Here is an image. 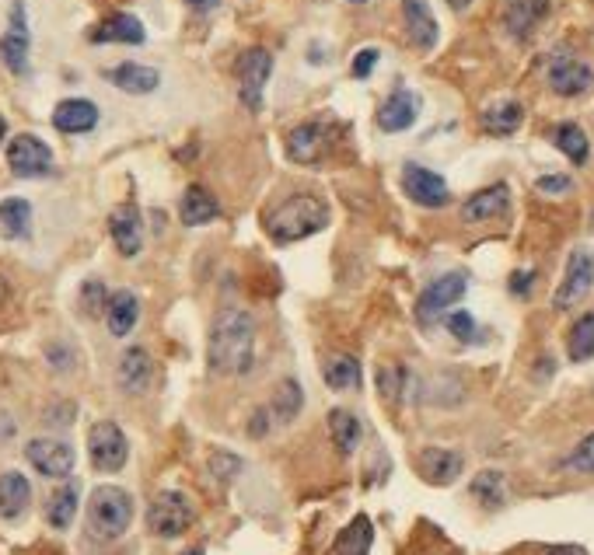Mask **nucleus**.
I'll return each mask as SVG.
<instances>
[{
	"instance_id": "49",
	"label": "nucleus",
	"mask_w": 594,
	"mask_h": 555,
	"mask_svg": "<svg viewBox=\"0 0 594 555\" xmlns=\"http://www.w3.org/2000/svg\"><path fill=\"white\" fill-rule=\"evenodd\" d=\"M186 555H203V549H189Z\"/></svg>"
},
{
	"instance_id": "39",
	"label": "nucleus",
	"mask_w": 594,
	"mask_h": 555,
	"mask_svg": "<svg viewBox=\"0 0 594 555\" xmlns=\"http://www.w3.org/2000/svg\"><path fill=\"white\" fill-rule=\"evenodd\" d=\"M81 304H84V311H88L91 318L102 315V311L109 308V294H105V283H98V280L84 283V290H81Z\"/></svg>"
},
{
	"instance_id": "35",
	"label": "nucleus",
	"mask_w": 594,
	"mask_h": 555,
	"mask_svg": "<svg viewBox=\"0 0 594 555\" xmlns=\"http://www.w3.org/2000/svg\"><path fill=\"white\" fill-rule=\"evenodd\" d=\"M301 405H304V391H301V384L297 381H280V388H277V395H273V402H270V412L280 419V423H291V419H297V412H301Z\"/></svg>"
},
{
	"instance_id": "40",
	"label": "nucleus",
	"mask_w": 594,
	"mask_h": 555,
	"mask_svg": "<svg viewBox=\"0 0 594 555\" xmlns=\"http://www.w3.org/2000/svg\"><path fill=\"white\" fill-rule=\"evenodd\" d=\"M567 465L577 468V472H584V475H594V433L577 444V451L567 458Z\"/></svg>"
},
{
	"instance_id": "15",
	"label": "nucleus",
	"mask_w": 594,
	"mask_h": 555,
	"mask_svg": "<svg viewBox=\"0 0 594 555\" xmlns=\"http://www.w3.org/2000/svg\"><path fill=\"white\" fill-rule=\"evenodd\" d=\"M402 14H406V32L413 39V46L430 53L437 46V39H441V28H437L430 4L427 0H402Z\"/></svg>"
},
{
	"instance_id": "21",
	"label": "nucleus",
	"mask_w": 594,
	"mask_h": 555,
	"mask_svg": "<svg viewBox=\"0 0 594 555\" xmlns=\"http://www.w3.org/2000/svg\"><path fill=\"white\" fill-rule=\"evenodd\" d=\"M53 126L60 133H88L98 126V109L88 98H67V102L56 105L53 112Z\"/></svg>"
},
{
	"instance_id": "5",
	"label": "nucleus",
	"mask_w": 594,
	"mask_h": 555,
	"mask_svg": "<svg viewBox=\"0 0 594 555\" xmlns=\"http://www.w3.org/2000/svg\"><path fill=\"white\" fill-rule=\"evenodd\" d=\"M88 454H91V465H95L98 472H109V475L119 472V468L126 465V458H130L126 433L119 430L116 423L102 419V423H95L88 433Z\"/></svg>"
},
{
	"instance_id": "46",
	"label": "nucleus",
	"mask_w": 594,
	"mask_h": 555,
	"mask_svg": "<svg viewBox=\"0 0 594 555\" xmlns=\"http://www.w3.org/2000/svg\"><path fill=\"white\" fill-rule=\"evenodd\" d=\"M448 7H455V11H465V7H472V0H448Z\"/></svg>"
},
{
	"instance_id": "42",
	"label": "nucleus",
	"mask_w": 594,
	"mask_h": 555,
	"mask_svg": "<svg viewBox=\"0 0 594 555\" xmlns=\"http://www.w3.org/2000/svg\"><path fill=\"white\" fill-rule=\"evenodd\" d=\"M374 63H378V49H360V53L353 56L350 74L357 77V81H367V77H371V70H374Z\"/></svg>"
},
{
	"instance_id": "17",
	"label": "nucleus",
	"mask_w": 594,
	"mask_h": 555,
	"mask_svg": "<svg viewBox=\"0 0 594 555\" xmlns=\"http://www.w3.org/2000/svg\"><path fill=\"white\" fill-rule=\"evenodd\" d=\"M154 377V364H151V353L140 350V346H130V350L119 357V367H116V381L123 391H130V395H140V391H147V384H151Z\"/></svg>"
},
{
	"instance_id": "34",
	"label": "nucleus",
	"mask_w": 594,
	"mask_h": 555,
	"mask_svg": "<svg viewBox=\"0 0 594 555\" xmlns=\"http://www.w3.org/2000/svg\"><path fill=\"white\" fill-rule=\"evenodd\" d=\"M322 377H325V384H329L332 391L360 388V364H357V357H332L329 364H325Z\"/></svg>"
},
{
	"instance_id": "29",
	"label": "nucleus",
	"mask_w": 594,
	"mask_h": 555,
	"mask_svg": "<svg viewBox=\"0 0 594 555\" xmlns=\"http://www.w3.org/2000/svg\"><path fill=\"white\" fill-rule=\"evenodd\" d=\"M521 119H525V109L511 98H504V102H493L483 112V130L493 133V137H511V133H518Z\"/></svg>"
},
{
	"instance_id": "22",
	"label": "nucleus",
	"mask_w": 594,
	"mask_h": 555,
	"mask_svg": "<svg viewBox=\"0 0 594 555\" xmlns=\"http://www.w3.org/2000/svg\"><path fill=\"white\" fill-rule=\"evenodd\" d=\"M140 322V301L137 294H130V290H119V294L109 297V308H105V325H109V332L116 339L130 336L133 329H137Z\"/></svg>"
},
{
	"instance_id": "26",
	"label": "nucleus",
	"mask_w": 594,
	"mask_h": 555,
	"mask_svg": "<svg viewBox=\"0 0 594 555\" xmlns=\"http://www.w3.org/2000/svg\"><path fill=\"white\" fill-rule=\"evenodd\" d=\"M147 39L144 25L133 14H112L102 25L91 28V42H126V46H140Z\"/></svg>"
},
{
	"instance_id": "1",
	"label": "nucleus",
	"mask_w": 594,
	"mask_h": 555,
	"mask_svg": "<svg viewBox=\"0 0 594 555\" xmlns=\"http://www.w3.org/2000/svg\"><path fill=\"white\" fill-rule=\"evenodd\" d=\"M210 367L217 374H249L256 360V318L245 308H228L210 329Z\"/></svg>"
},
{
	"instance_id": "4",
	"label": "nucleus",
	"mask_w": 594,
	"mask_h": 555,
	"mask_svg": "<svg viewBox=\"0 0 594 555\" xmlns=\"http://www.w3.org/2000/svg\"><path fill=\"white\" fill-rule=\"evenodd\" d=\"M196 521L193 500L179 489H165V493L154 496L151 510H147V524L158 538H179L189 531V524Z\"/></svg>"
},
{
	"instance_id": "18",
	"label": "nucleus",
	"mask_w": 594,
	"mask_h": 555,
	"mask_svg": "<svg viewBox=\"0 0 594 555\" xmlns=\"http://www.w3.org/2000/svg\"><path fill=\"white\" fill-rule=\"evenodd\" d=\"M507 206H511V189H507L504 182H497L465 199L462 217L469 220V224H479V220H493V217H500V213H507Z\"/></svg>"
},
{
	"instance_id": "41",
	"label": "nucleus",
	"mask_w": 594,
	"mask_h": 555,
	"mask_svg": "<svg viewBox=\"0 0 594 555\" xmlns=\"http://www.w3.org/2000/svg\"><path fill=\"white\" fill-rule=\"evenodd\" d=\"M378 391H385V398H399L402 391V370L399 367H381L378 370Z\"/></svg>"
},
{
	"instance_id": "25",
	"label": "nucleus",
	"mask_w": 594,
	"mask_h": 555,
	"mask_svg": "<svg viewBox=\"0 0 594 555\" xmlns=\"http://www.w3.org/2000/svg\"><path fill=\"white\" fill-rule=\"evenodd\" d=\"M420 472L434 486H451L462 475V454L444 451V447H430V451L420 454Z\"/></svg>"
},
{
	"instance_id": "11",
	"label": "nucleus",
	"mask_w": 594,
	"mask_h": 555,
	"mask_svg": "<svg viewBox=\"0 0 594 555\" xmlns=\"http://www.w3.org/2000/svg\"><path fill=\"white\" fill-rule=\"evenodd\" d=\"M402 189H406V196L413 199V203L427 206V210H441L451 199L448 182L423 165H406V172H402Z\"/></svg>"
},
{
	"instance_id": "30",
	"label": "nucleus",
	"mask_w": 594,
	"mask_h": 555,
	"mask_svg": "<svg viewBox=\"0 0 594 555\" xmlns=\"http://www.w3.org/2000/svg\"><path fill=\"white\" fill-rule=\"evenodd\" d=\"M374 545V528L364 514H357L336 538V555H371Z\"/></svg>"
},
{
	"instance_id": "32",
	"label": "nucleus",
	"mask_w": 594,
	"mask_h": 555,
	"mask_svg": "<svg viewBox=\"0 0 594 555\" xmlns=\"http://www.w3.org/2000/svg\"><path fill=\"white\" fill-rule=\"evenodd\" d=\"M567 357L574 360V364H584V360L594 357V311H588V315H581L574 322V329H570V336H567Z\"/></svg>"
},
{
	"instance_id": "33",
	"label": "nucleus",
	"mask_w": 594,
	"mask_h": 555,
	"mask_svg": "<svg viewBox=\"0 0 594 555\" xmlns=\"http://www.w3.org/2000/svg\"><path fill=\"white\" fill-rule=\"evenodd\" d=\"M0 227L7 238H25L32 231V206L25 199H4L0 203Z\"/></svg>"
},
{
	"instance_id": "2",
	"label": "nucleus",
	"mask_w": 594,
	"mask_h": 555,
	"mask_svg": "<svg viewBox=\"0 0 594 555\" xmlns=\"http://www.w3.org/2000/svg\"><path fill=\"white\" fill-rule=\"evenodd\" d=\"M325 224H329V206L318 196H311V192H297V196L284 199V203L266 217V231H270V238L280 241V245L311 238V234H318Z\"/></svg>"
},
{
	"instance_id": "45",
	"label": "nucleus",
	"mask_w": 594,
	"mask_h": 555,
	"mask_svg": "<svg viewBox=\"0 0 594 555\" xmlns=\"http://www.w3.org/2000/svg\"><path fill=\"white\" fill-rule=\"evenodd\" d=\"M189 7H196V11H207V7H214L217 0H186Z\"/></svg>"
},
{
	"instance_id": "6",
	"label": "nucleus",
	"mask_w": 594,
	"mask_h": 555,
	"mask_svg": "<svg viewBox=\"0 0 594 555\" xmlns=\"http://www.w3.org/2000/svg\"><path fill=\"white\" fill-rule=\"evenodd\" d=\"M273 74V56L266 49H245L238 60V95L252 112L263 109V88Z\"/></svg>"
},
{
	"instance_id": "31",
	"label": "nucleus",
	"mask_w": 594,
	"mask_h": 555,
	"mask_svg": "<svg viewBox=\"0 0 594 555\" xmlns=\"http://www.w3.org/2000/svg\"><path fill=\"white\" fill-rule=\"evenodd\" d=\"M77 514V482H63L46 503V521L53 524L56 531H67L74 524Z\"/></svg>"
},
{
	"instance_id": "3",
	"label": "nucleus",
	"mask_w": 594,
	"mask_h": 555,
	"mask_svg": "<svg viewBox=\"0 0 594 555\" xmlns=\"http://www.w3.org/2000/svg\"><path fill=\"white\" fill-rule=\"evenodd\" d=\"M133 524V496L119 486H98L88 496V531L98 542H116Z\"/></svg>"
},
{
	"instance_id": "14",
	"label": "nucleus",
	"mask_w": 594,
	"mask_h": 555,
	"mask_svg": "<svg viewBox=\"0 0 594 555\" xmlns=\"http://www.w3.org/2000/svg\"><path fill=\"white\" fill-rule=\"evenodd\" d=\"M0 60H4V67L11 74H25L28 70V25L21 0L11 7V32L0 39Z\"/></svg>"
},
{
	"instance_id": "13",
	"label": "nucleus",
	"mask_w": 594,
	"mask_h": 555,
	"mask_svg": "<svg viewBox=\"0 0 594 555\" xmlns=\"http://www.w3.org/2000/svg\"><path fill=\"white\" fill-rule=\"evenodd\" d=\"M329 137L332 133L322 119L301 123L297 130L287 133V154H291V161H297V165H315L325 154V147H329Z\"/></svg>"
},
{
	"instance_id": "37",
	"label": "nucleus",
	"mask_w": 594,
	"mask_h": 555,
	"mask_svg": "<svg viewBox=\"0 0 594 555\" xmlns=\"http://www.w3.org/2000/svg\"><path fill=\"white\" fill-rule=\"evenodd\" d=\"M472 496H476L483 507H500V503H504V475L479 472L476 482H472Z\"/></svg>"
},
{
	"instance_id": "48",
	"label": "nucleus",
	"mask_w": 594,
	"mask_h": 555,
	"mask_svg": "<svg viewBox=\"0 0 594 555\" xmlns=\"http://www.w3.org/2000/svg\"><path fill=\"white\" fill-rule=\"evenodd\" d=\"M553 555H581V552H574V549H560V552H553Z\"/></svg>"
},
{
	"instance_id": "23",
	"label": "nucleus",
	"mask_w": 594,
	"mask_h": 555,
	"mask_svg": "<svg viewBox=\"0 0 594 555\" xmlns=\"http://www.w3.org/2000/svg\"><path fill=\"white\" fill-rule=\"evenodd\" d=\"M32 503V482L21 472H4L0 475V517L4 521H14L21 517Z\"/></svg>"
},
{
	"instance_id": "8",
	"label": "nucleus",
	"mask_w": 594,
	"mask_h": 555,
	"mask_svg": "<svg viewBox=\"0 0 594 555\" xmlns=\"http://www.w3.org/2000/svg\"><path fill=\"white\" fill-rule=\"evenodd\" d=\"M465 287H469L465 273H448V276H441V280H434L420 294V301H416V318H420L423 325H434L437 318H441L444 311L451 308V304L462 301Z\"/></svg>"
},
{
	"instance_id": "28",
	"label": "nucleus",
	"mask_w": 594,
	"mask_h": 555,
	"mask_svg": "<svg viewBox=\"0 0 594 555\" xmlns=\"http://www.w3.org/2000/svg\"><path fill=\"white\" fill-rule=\"evenodd\" d=\"M217 213H221L217 199L210 196L203 185H189L186 196H182V210H179L182 224H186V227H200V224H207V220H214Z\"/></svg>"
},
{
	"instance_id": "12",
	"label": "nucleus",
	"mask_w": 594,
	"mask_h": 555,
	"mask_svg": "<svg viewBox=\"0 0 594 555\" xmlns=\"http://www.w3.org/2000/svg\"><path fill=\"white\" fill-rule=\"evenodd\" d=\"M549 88L563 98H577L594 88V70L574 56H560V60L549 63Z\"/></svg>"
},
{
	"instance_id": "7",
	"label": "nucleus",
	"mask_w": 594,
	"mask_h": 555,
	"mask_svg": "<svg viewBox=\"0 0 594 555\" xmlns=\"http://www.w3.org/2000/svg\"><path fill=\"white\" fill-rule=\"evenodd\" d=\"M25 458H28V465H32L39 475H46V479H67V475L74 472V447L63 444V440H56V437L28 440Z\"/></svg>"
},
{
	"instance_id": "27",
	"label": "nucleus",
	"mask_w": 594,
	"mask_h": 555,
	"mask_svg": "<svg viewBox=\"0 0 594 555\" xmlns=\"http://www.w3.org/2000/svg\"><path fill=\"white\" fill-rule=\"evenodd\" d=\"M329 433H332L336 451L346 454V458H350V454L360 447V440H364V426H360V419L353 416L350 409H332L329 412Z\"/></svg>"
},
{
	"instance_id": "36",
	"label": "nucleus",
	"mask_w": 594,
	"mask_h": 555,
	"mask_svg": "<svg viewBox=\"0 0 594 555\" xmlns=\"http://www.w3.org/2000/svg\"><path fill=\"white\" fill-rule=\"evenodd\" d=\"M556 147H560V151L567 154L574 165H584V161H588V154H591L588 133H584L577 123H563L560 130H556Z\"/></svg>"
},
{
	"instance_id": "38",
	"label": "nucleus",
	"mask_w": 594,
	"mask_h": 555,
	"mask_svg": "<svg viewBox=\"0 0 594 555\" xmlns=\"http://www.w3.org/2000/svg\"><path fill=\"white\" fill-rule=\"evenodd\" d=\"M444 325H448V332L458 343H472L476 339V318L469 311H451V315H444Z\"/></svg>"
},
{
	"instance_id": "9",
	"label": "nucleus",
	"mask_w": 594,
	"mask_h": 555,
	"mask_svg": "<svg viewBox=\"0 0 594 555\" xmlns=\"http://www.w3.org/2000/svg\"><path fill=\"white\" fill-rule=\"evenodd\" d=\"M591 287H594V255L591 252H574L567 262V273H563V283L556 287L553 308L556 311L577 308V304L591 294Z\"/></svg>"
},
{
	"instance_id": "50",
	"label": "nucleus",
	"mask_w": 594,
	"mask_h": 555,
	"mask_svg": "<svg viewBox=\"0 0 594 555\" xmlns=\"http://www.w3.org/2000/svg\"><path fill=\"white\" fill-rule=\"evenodd\" d=\"M350 4H367V0H350Z\"/></svg>"
},
{
	"instance_id": "44",
	"label": "nucleus",
	"mask_w": 594,
	"mask_h": 555,
	"mask_svg": "<svg viewBox=\"0 0 594 555\" xmlns=\"http://www.w3.org/2000/svg\"><path fill=\"white\" fill-rule=\"evenodd\" d=\"M532 283H535V273L532 269H521V273H514L511 276V290L518 297H528V290H532Z\"/></svg>"
},
{
	"instance_id": "16",
	"label": "nucleus",
	"mask_w": 594,
	"mask_h": 555,
	"mask_svg": "<svg viewBox=\"0 0 594 555\" xmlns=\"http://www.w3.org/2000/svg\"><path fill=\"white\" fill-rule=\"evenodd\" d=\"M416 116H420V98H416L413 91L399 88V91H392V95L385 98V105L378 109V126L385 133H402L416 123Z\"/></svg>"
},
{
	"instance_id": "47",
	"label": "nucleus",
	"mask_w": 594,
	"mask_h": 555,
	"mask_svg": "<svg viewBox=\"0 0 594 555\" xmlns=\"http://www.w3.org/2000/svg\"><path fill=\"white\" fill-rule=\"evenodd\" d=\"M4 137H7V123H4V116H0V144H4Z\"/></svg>"
},
{
	"instance_id": "19",
	"label": "nucleus",
	"mask_w": 594,
	"mask_h": 555,
	"mask_svg": "<svg viewBox=\"0 0 594 555\" xmlns=\"http://www.w3.org/2000/svg\"><path fill=\"white\" fill-rule=\"evenodd\" d=\"M546 14H549V0H507L504 25L514 39H528Z\"/></svg>"
},
{
	"instance_id": "20",
	"label": "nucleus",
	"mask_w": 594,
	"mask_h": 555,
	"mask_svg": "<svg viewBox=\"0 0 594 555\" xmlns=\"http://www.w3.org/2000/svg\"><path fill=\"white\" fill-rule=\"evenodd\" d=\"M109 231H112V241H116L119 255H126V259L137 255L140 245H144V224H140L137 206H123V210L112 213Z\"/></svg>"
},
{
	"instance_id": "24",
	"label": "nucleus",
	"mask_w": 594,
	"mask_h": 555,
	"mask_svg": "<svg viewBox=\"0 0 594 555\" xmlns=\"http://www.w3.org/2000/svg\"><path fill=\"white\" fill-rule=\"evenodd\" d=\"M105 77H109L119 91H130V95H151V91L161 84L158 70L144 67V63H119V67H112Z\"/></svg>"
},
{
	"instance_id": "10",
	"label": "nucleus",
	"mask_w": 594,
	"mask_h": 555,
	"mask_svg": "<svg viewBox=\"0 0 594 555\" xmlns=\"http://www.w3.org/2000/svg\"><path fill=\"white\" fill-rule=\"evenodd\" d=\"M7 165H11V172L18 179H39V175H46L53 168V151L32 133H21L7 147Z\"/></svg>"
},
{
	"instance_id": "43",
	"label": "nucleus",
	"mask_w": 594,
	"mask_h": 555,
	"mask_svg": "<svg viewBox=\"0 0 594 555\" xmlns=\"http://www.w3.org/2000/svg\"><path fill=\"white\" fill-rule=\"evenodd\" d=\"M535 185H539V192H567L574 182H570V175H546V179H539Z\"/></svg>"
}]
</instances>
